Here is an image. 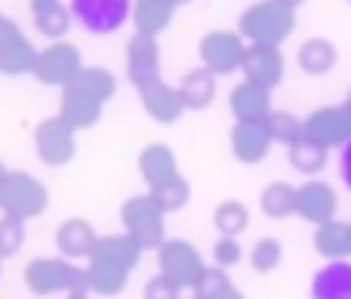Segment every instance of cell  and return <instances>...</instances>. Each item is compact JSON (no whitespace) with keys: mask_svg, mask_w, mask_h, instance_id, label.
Instances as JSON below:
<instances>
[{"mask_svg":"<svg viewBox=\"0 0 351 299\" xmlns=\"http://www.w3.org/2000/svg\"><path fill=\"white\" fill-rule=\"evenodd\" d=\"M185 198H188V185H185V179L182 176H173L170 182H164V185L154 189V201H158V207H167V210L182 207Z\"/></svg>","mask_w":351,"mask_h":299,"instance_id":"28","label":"cell"},{"mask_svg":"<svg viewBox=\"0 0 351 299\" xmlns=\"http://www.w3.org/2000/svg\"><path fill=\"white\" fill-rule=\"evenodd\" d=\"M34 28L49 40H62L71 28V10L62 0H28Z\"/></svg>","mask_w":351,"mask_h":299,"instance_id":"17","label":"cell"},{"mask_svg":"<svg viewBox=\"0 0 351 299\" xmlns=\"http://www.w3.org/2000/svg\"><path fill=\"white\" fill-rule=\"evenodd\" d=\"M284 53L280 47H265V43H247V56H243V80L274 90L284 80Z\"/></svg>","mask_w":351,"mask_h":299,"instance_id":"9","label":"cell"},{"mask_svg":"<svg viewBox=\"0 0 351 299\" xmlns=\"http://www.w3.org/2000/svg\"><path fill=\"white\" fill-rule=\"evenodd\" d=\"M6 176H10V173H6V167L0 164V191H3V185H6Z\"/></svg>","mask_w":351,"mask_h":299,"instance_id":"33","label":"cell"},{"mask_svg":"<svg viewBox=\"0 0 351 299\" xmlns=\"http://www.w3.org/2000/svg\"><path fill=\"white\" fill-rule=\"evenodd\" d=\"M296 28V6L287 0H259L250 3L237 19V34L247 43H265L280 47Z\"/></svg>","mask_w":351,"mask_h":299,"instance_id":"1","label":"cell"},{"mask_svg":"<svg viewBox=\"0 0 351 299\" xmlns=\"http://www.w3.org/2000/svg\"><path fill=\"white\" fill-rule=\"evenodd\" d=\"M287 158H290V167L296 173H305V176H315L327 167V148L315 145L308 139H299L296 145L287 148Z\"/></svg>","mask_w":351,"mask_h":299,"instance_id":"25","label":"cell"},{"mask_svg":"<svg viewBox=\"0 0 351 299\" xmlns=\"http://www.w3.org/2000/svg\"><path fill=\"white\" fill-rule=\"evenodd\" d=\"M0 204L10 210V216H31L47 204V191L28 176V173H10L6 185L0 191Z\"/></svg>","mask_w":351,"mask_h":299,"instance_id":"11","label":"cell"},{"mask_svg":"<svg viewBox=\"0 0 351 299\" xmlns=\"http://www.w3.org/2000/svg\"><path fill=\"white\" fill-rule=\"evenodd\" d=\"M228 108L237 123H262L271 115V90L253 84V80H241L228 96Z\"/></svg>","mask_w":351,"mask_h":299,"instance_id":"10","label":"cell"},{"mask_svg":"<svg viewBox=\"0 0 351 299\" xmlns=\"http://www.w3.org/2000/svg\"><path fill=\"white\" fill-rule=\"evenodd\" d=\"M287 3H290V6H299V3H305V0H287Z\"/></svg>","mask_w":351,"mask_h":299,"instance_id":"35","label":"cell"},{"mask_svg":"<svg viewBox=\"0 0 351 299\" xmlns=\"http://www.w3.org/2000/svg\"><path fill=\"white\" fill-rule=\"evenodd\" d=\"M339 176L346 182V189L351 191V139L339 148Z\"/></svg>","mask_w":351,"mask_h":299,"instance_id":"32","label":"cell"},{"mask_svg":"<svg viewBox=\"0 0 351 299\" xmlns=\"http://www.w3.org/2000/svg\"><path fill=\"white\" fill-rule=\"evenodd\" d=\"M179 93H182V99H185V108H191V111L210 108L213 99H216V74L204 65L191 68V71L182 77Z\"/></svg>","mask_w":351,"mask_h":299,"instance_id":"19","label":"cell"},{"mask_svg":"<svg viewBox=\"0 0 351 299\" xmlns=\"http://www.w3.org/2000/svg\"><path fill=\"white\" fill-rule=\"evenodd\" d=\"M197 53L204 68H210L216 77H222V74H234L243 68L247 40L237 31H210V34L200 37Z\"/></svg>","mask_w":351,"mask_h":299,"instance_id":"3","label":"cell"},{"mask_svg":"<svg viewBox=\"0 0 351 299\" xmlns=\"http://www.w3.org/2000/svg\"><path fill=\"white\" fill-rule=\"evenodd\" d=\"M265 127H268V133H271L274 145L290 148V145H296L299 139H305V117H296L293 111L274 108L271 115H268Z\"/></svg>","mask_w":351,"mask_h":299,"instance_id":"24","label":"cell"},{"mask_svg":"<svg viewBox=\"0 0 351 299\" xmlns=\"http://www.w3.org/2000/svg\"><path fill=\"white\" fill-rule=\"evenodd\" d=\"M228 142L241 164H259V160L268 158V152H271V145H274L265 121L262 123H237L234 121V127H231V133H228Z\"/></svg>","mask_w":351,"mask_h":299,"instance_id":"12","label":"cell"},{"mask_svg":"<svg viewBox=\"0 0 351 299\" xmlns=\"http://www.w3.org/2000/svg\"><path fill=\"white\" fill-rule=\"evenodd\" d=\"M133 3L136 0H68V10L84 31L105 37L123 28L127 19H133Z\"/></svg>","mask_w":351,"mask_h":299,"instance_id":"2","label":"cell"},{"mask_svg":"<svg viewBox=\"0 0 351 299\" xmlns=\"http://www.w3.org/2000/svg\"><path fill=\"white\" fill-rule=\"evenodd\" d=\"M216 226L222 228L225 235H237V232H243V228H247V210H243L237 201L222 204V207L216 210Z\"/></svg>","mask_w":351,"mask_h":299,"instance_id":"27","label":"cell"},{"mask_svg":"<svg viewBox=\"0 0 351 299\" xmlns=\"http://www.w3.org/2000/svg\"><path fill=\"white\" fill-rule=\"evenodd\" d=\"M40 49L31 47V40L22 34L10 16L0 12V74H34V62Z\"/></svg>","mask_w":351,"mask_h":299,"instance_id":"7","label":"cell"},{"mask_svg":"<svg viewBox=\"0 0 351 299\" xmlns=\"http://www.w3.org/2000/svg\"><path fill=\"white\" fill-rule=\"evenodd\" d=\"M348 3H351V0H348Z\"/></svg>","mask_w":351,"mask_h":299,"instance_id":"37","label":"cell"},{"mask_svg":"<svg viewBox=\"0 0 351 299\" xmlns=\"http://www.w3.org/2000/svg\"><path fill=\"white\" fill-rule=\"evenodd\" d=\"M346 108H348V115H351V93H348V99H346Z\"/></svg>","mask_w":351,"mask_h":299,"instance_id":"36","label":"cell"},{"mask_svg":"<svg viewBox=\"0 0 351 299\" xmlns=\"http://www.w3.org/2000/svg\"><path fill=\"white\" fill-rule=\"evenodd\" d=\"M105 102L86 96V93L74 90V86H62V99H59V117H65L74 130H90L99 123L102 117Z\"/></svg>","mask_w":351,"mask_h":299,"instance_id":"15","label":"cell"},{"mask_svg":"<svg viewBox=\"0 0 351 299\" xmlns=\"http://www.w3.org/2000/svg\"><path fill=\"white\" fill-rule=\"evenodd\" d=\"M278 259H280L278 241H259V247H256V265L259 269H271Z\"/></svg>","mask_w":351,"mask_h":299,"instance_id":"31","label":"cell"},{"mask_svg":"<svg viewBox=\"0 0 351 299\" xmlns=\"http://www.w3.org/2000/svg\"><path fill=\"white\" fill-rule=\"evenodd\" d=\"M262 210L268 216H287L296 210V189L287 182H271L262 191Z\"/></svg>","mask_w":351,"mask_h":299,"instance_id":"26","label":"cell"},{"mask_svg":"<svg viewBox=\"0 0 351 299\" xmlns=\"http://www.w3.org/2000/svg\"><path fill=\"white\" fill-rule=\"evenodd\" d=\"M127 77L136 90L148 84H158L160 77V43L152 34H139L136 31L127 40Z\"/></svg>","mask_w":351,"mask_h":299,"instance_id":"8","label":"cell"},{"mask_svg":"<svg viewBox=\"0 0 351 299\" xmlns=\"http://www.w3.org/2000/svg\"><path fill=\"white\" fill-rule=\"evenodd\" d=\"M317 253H324V256H330V263L333 259H342L351 253V222H324L321 228H317Z\"/></svg>","mask_w":351,"mask_h":299,"instance_id":"23","label":"cell"},{"mask_svg":"<svg viewBox=\"0 0 351 299\" xmlns=\"http://www.w3.org/2000/svg\"><path fill=\"white\" fill-rule=\"evenodd\" d=\"M311 299H351V263L333 259L311 278Z\"/></svg>","mask_w":351,"mask_h":299,"instance_id":"16","label":"cell"},{"mask_svg":"<svg viewBox=\"0 0 351 299\" xmlns=\"http://www.w3.org/2000/svg\"><path fill=\"white\" fill-rule=\"evenodd\" d=\"M22 244V219L19 216H6L0 222V253H12Z\"/></svg>","mask_w":351,"mask_h":299,"instance_id":"30","label":"cell"},{"mask_svg":"<svg viewBox=\"0 0 351 299\" xmlns=\"http://www.w3.org/2000/svg\"><path fill=\"white\" fill-rule=\"evenodd\" d=\"M336 59H339V53H336V47L327 40V37H308L296 53L299 68H302L305 74H315V77L317 74L333 71Z\"/></svg>","mask_w":351,"mask_h":299,"instance_id":"21","label":"cell"},{"mask_svg":"<svg viewBox=\"0 0 351 299\" xmlns=\"http://www.w3.org/2000/svg\"><path fill=\"white\" fill-rule=\"evenodd\" d=\"M86 244H90V228H86V222H65V228H62V247L71 253H84Z\"/></svg>","mask_w":351,"mask_h":299,"instance_id":"29","label":"cell"},{"mask_svg":"<svg viewBox=\"0 0 351 299\" xmlns=\"http://www.w3.org/2000/svg\"><path fill=\"white\" fill-rule=\"evenodd\" d=\"M167 3H173V6H176V10H179V6H182V3H191V0H167Z\"/></svg>","mask_w":351,"mask_h":299,"instance_id":"34","label":"cell"},{"mask_svg":"<svg viewBox=\"0 0 351 299\" xmlns=\"http://www.w3.org/2000/svg\"><path fill=\"white\" fill-rule=\"evenodd\" d=\"M65 86H74V90L99 99V102H108V99L114 96V90H117L114 74H111L108 68H102V65H84L77 71V77H74L71 84H65Z\"/></svg>","mask_w":351,"mask_h":299,"instance_id":"22","label":"cell"},{"mask_svg":"<svg viewBox=\"0 0 351 299\" xmlns=\"http://www.w3.org/2000/svg\"><path fill=\"white\" fill-rule=\"evenodd\" d=\"M296 213L311 222H330L336 213V191L321 179H311L302 189H296Z\"/></svg>","mask_w":351,"mask_h":299,"instance_id":"14","label":"cell"},{"mask_svg":"<svg viewBox=\"0 0 351 299\" xmlns=\"http://www.w3.org/2000/svg\"><path fill=\"white\" fill-rule=\"evenodd\" d=\"M136 93H139L142 108L148 111V117L158 121V123H176L188 111L179 86H170V84H164V80L148 84V86H142V90H136Z\"/></svg>","mask_w":351,"mask_h":299,"instance_id":"13","label":"cell"},{"mask_svg":"<svg viewBox=\"0 0 351 299\" xmlns=\"http://www.w3.org/2000/svg\"><path fill=\"white\" fill-rule=\"evenodd\" d=\"M74 133H77V130H74L71 123H68L65 117H59V115L40 121L37 123V130H34L37 158H40L43 164H49V167L68 164V160L74 158V152H77V139H74Z\"/></svg>","mask_w":351,"mask_h":299,"instance_id":"5","label":"cell"},{"mask_svg":"<svg viewBox=\"0 0 351 299\" xmlns=\"http://www.w3.org/2000/svg\"><path fill=\"white\" fill-rule=\"evenodd\" d=\"M139 170H142V176L148 179L152 189H158V185L170 182L173 176H179V170H176V154H173L170 145H164V142H152V145L142 148Z\"/></svg>","mask_w":351,"mask_h":299,"instance_id":"18","label":"cell"},{"mask_svg":"<svg viewBox=\"0 0 351 299\" xmlns=\"http://www.w3.org/2000/svg\"><path fill=\"white\" fill-rule=\"evenodd\" d=\"M305 139L321 148H342L351 139V115L346 105H324L305 117Z\"/></svg>","mask_w":351,"mask_h":299,"instance_id":"6","label":"cell"},{"mask_svg":"<svg viewBox=\"0 0 351 299\" xmlns=\"http://www.w3.org/2000/svg\"><path fill=\"white\" fill-rule=\"evenodd\" d=\"M84 68V59H80V49L68 40H53L49 47H43L37 53L34 62V77L40 80L43 86H65L77 77V71Z\"/></svg>","mask_w":351,"mask_h":299,"instance_id":"4","label":"cell"},{"mask_svg":"<svg viewBox=\"0 0 351 299\" xmlns=\"http://www.w3.org/2000/svg\"><path fill=\"white\" fill-rule=\"evenodd\" d=\"M173 16H176V6L167 3V0H136L133 3V25L139 34L160 37L170 28Z\"/></svg>","mask_w":351,"mask_h":299,"instance_id":"20","label":"cell"}]
</instances>
